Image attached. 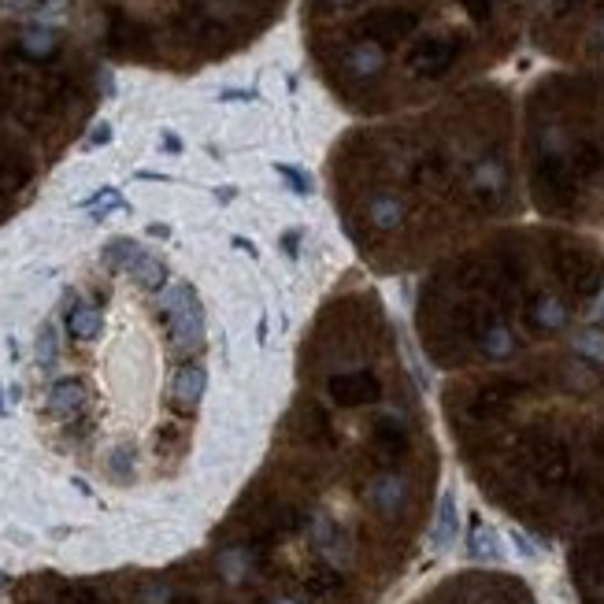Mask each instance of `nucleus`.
Here are the masks:
<instances>
[{"label":"nucleus","instance_id":"nucleus-1","mask_svg":"<svg viewBox=\"0 0 604 604\" xmlns=\"http://www.w3.org/2000/svg\"><path fill=\"white\" fill-rule=\"evenodd\" d=\"M159 304H163V312H168L171 338L179 342V349H197L204 342V308H200L193 286H186V282L168 286L159 297Z\"/></svg>","mask_w":604,"mask_h":604},{"label":"nucleus","instance_id":"nucleus-2","mask_svg":"<svg viewBox=\"0 0 604 604\" xmlns=\"http://www.w3.org/2000/svg\"><path fill=\"white\" fill-rule=\"evenodd\" d=\"M460 534V516H456V497L453 489L442 493V501H437V516H434V530H430V545L442 553V548H449Z\"/></svg>","mask_w":604,"mask_h":604},{"label":"nucleus","instance_id":"nucleus-3","mask_svg":"<svg viewBox=\"0 0 604 604\" xmlns=\"http://www.w3.org/2000/svg\"><path fill=\"white\" fill-rule=\"evenodd\" d=\"M82 404H86V386H82L78 378L56 382V386H52V394H48V408H52V415H60V419L78 415Z\"/></svg>","mask_w":604,"mask_h":604},{"label":"nucleus","instance_id":"nucleus-4","mask_svg":"<svg viewBox=\"0 0 604 604\" xmlns=\"http://www.w3.org/2000/svg\"><path fill=\"white\" fill-rule=\"evenodd\" d=\"M371 505H374L378 512L394 516V512L404 505V478H397V475H382V478L371 486Z\"/></svg>","mask_w":604,"mask_h":604},{"label":"nucleus","instance_id":"nucleus-5","mask_svg":"<svg viewBox=\"0 0 604 604\" xmlns=\"http://www.w3.org/2000/svg\"><path fill=\"white\" fill-rule=\"evenodd\" d=\"M204 382H208V374H204L200 363L182 367L179 378H175V401H179L182 408H193V404L204 397Z\"/></svg>","mask_w":604,"mask_h":604},{"label":"nucleus","instance_id":"nucleus-6","mask_svg":"<svg viewBox=\"0 0 604 604\" xmlns=\"http://www.w3.org/2000/svg\"><path fill=\"white\" fill-rule=\"evenodd\" d=\"M100 326H104V319H100V312L89 308V304H75V308L67 312V331H71V338H78V342H93V338L100 334Z\"/></svg>","mask_w":604,"mask_h":604},{"label":"nucleus","instance_id":"nucleus-7","mask_svg":"<svg viewBox=\"0 0 604 604\" xmlns=\"http://www.w3.org/2000/svg\"><path fill=\"white\" fill-rule=\"evenodd\" d=\"M467 548L475 560H497L501 557V545H497V534H493L486 523H475L471 527V537H467Z\"/></svg>","mask_w":604,"mask_h":604},{"label":"nucleus","instance_id":"nucleus-8","mask_svg":"<svg viewBox=\"0 0 604 604\" xmlns=\"http://www.w3.org/2000/svg\"><path fill=\"white\" fill-rule=\"evenodd\" d=\"M130 274L138 279V286H145V290H159V286H163V279H168V271H163V263H159L156 256H145V252L130 263Z\"/></svg>","mask_w":604,"mask_h":604},{"label":"nucleus","instance_id":"nucleus-9","mask_svg":"<svg viewBox=\"0 0 604 604\" xmlns=\"http://www.w3.org/2000/svg\"><path fill=\"white\" fill-rule=\"evenodd\" d=\"M37 360L45 367L56 360V331H52V326H41V334H37Z\"/></svg>","mask_w":604,"mask_h":604},{"label":"nucleus","instance_id":"nucleus-10","mask_svg":"<svg viewBox=\"0 0 604 604\" xmlns=\"http://www.w3.org/2000/svg\"><path fill=\"white\" fill-rule=\"evenodd\" d=\"M107 256H112L116 263H127V267H130V263H134L141 252H138L130 241H112V245H107Z\"/></svg>","mask_w":604,"mask_h":604},{"label":"nucleus","instance_id":"nucleus-11","mask_svg":"<svg viewBox=\"0 0 604 604\" xmlns=\"http://www.w3.org/2000/svg\"><path fill=\"white\" fill-rule=\"evenodd\" d=\"M512 537H516V545H519V553H523V557H537V548H534V545H530V541H527L519 530H516Z\"/></svg>","mask_w":604,"mask_h":604}]
</instances>
